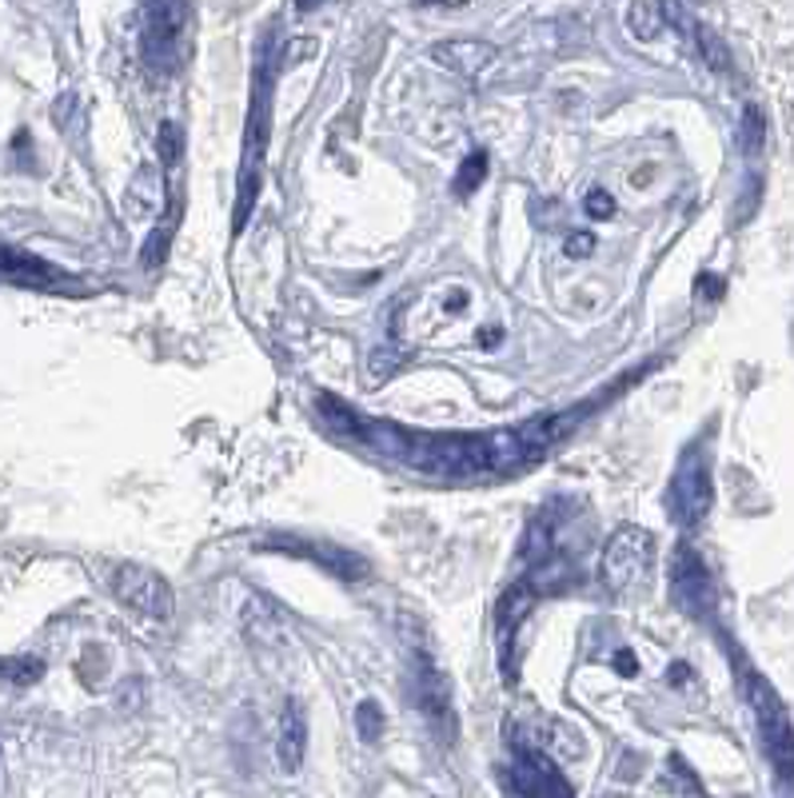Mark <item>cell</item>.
Returning a JSON list of instances; mask_svg holds the SVG:
<instances>
[{
  "instance_id": "30",
  "label": "cell",
  "mask_w": 794,
  "mask_h": 798,
  "mask_svg": "<svg viewBox=\"0 0 794 798\" xmlns=\"http://www.w3.org/2000/svg\"><path fill=\"white\" fill-rule=\"evenodd\" d=\"M683 679H687V663H670L667 683H683Z\"/></svg>"
},
{
  "instance_id": "8",
  "label": "cell",
  "mask_w": 794,
  "mask_h": 798,
  "mask_svg": "<svg viewBox=\"0 0 794 798\" xmlns=\"http://www.w3.org/2000/svg\"><path fill=\"white\" fill-rule=\"evenodd\" d=\"M112 595L125 603L128 611H140L149 619L172 615V587H168V579L149 571V567H120L112 575Z\"/></svg>"
},
{
  "instance_id": "3",
  "label": "cell",
  "mask_w": 794,
  "mask_h": 798,
  "mask_svg": "<svg viewBox=\"0 0 794 798\" xmlns=\"http://www.w3.org/2000/svg\"><path fill=\"white\" fill-rule=\"evenodd\" d=\"M715 504V479H710V459L703 447H687L679 455V467L667 487V516L683 531H695L710 516Z\"/></svg>"
},
{
  "instance_id": "2",
  "label": "cell",
  "mask_w": 794,
  "mask_h": 798,
  "mask_svg": "<svg viewBox=\"0 0 794 798\" xmlns=\"http://www.w3.org/2000/svg\"><path fill=\"white\" fill-rule=\"evenodd\" d=\"M734 675H739V687H743V699L755 714L758 738H763V750L770 759V771H774V783H779V798H794V723L786 707H782L779 691L770 687L767 679L758 675L755 667L734 655Z\"/></svg>"
},
{
  "instance_id": "14",
  "label": "cell",
  "mask_w": 794,
  "mask_h": 798,
  "mask_svg": "<svg viewBox=\"0 0 794 798\" xmlns=\"http://www.w3.org/2000/svg\"><path fill=\"white\" fill-rule=\"evenodd\" d=\"M663 21H667V4H651V0H646V4H631V9H627V33H631L635 40H655L658 33H663Z\"/></svg>"
},
{
  "instance_id": "6",
  "label": "cell",
  "mask_w": 794,
  "mask_h": 798,
  "mask_svg": "<svg viewBox=\"0 0 794 798\" xmlns=\"http://www.w3.org/2000/svg\"><path fill=\"white\" fill-rule=\"evenodd\" d=\"M670 603L691 619H707L715 611V579H710L707 563L699 559V552L691 543L675 547V563H670Z\"/></svg>"
},
{
  "instance_id": "1",
  "label": "cell",
  "mask_w": 794,
  "mask_h": 798,
  "mask_svg": "<svg viewBox=\"0 0 794 798\" xmlns=\"http://www.w3.org/2000/svg\"><path fill=\"white\" fill-rule=\"evenodd\" d=\"M272 85H276V56H264L252 80L248 124H244V148H240V176H236V208H232V232H244L256 208V197L264 188V152L272 132Z\"/></svg>"
},
{
  "instance_id": "15",
  "label": "cell",
  "mask_w": 794,
  "mask_h": 798,
  "mask_svg": "<svg viewBox=\"0 0 794 798\" xmlns=\"http://www.w3.org/2000/svg\"><path fill=\"white\" fill-rule=\"evenodd\" d=\"M52 271L40 264V259H28V256H16L9 248H0V280H13V283H37V280H49Z\"/></svg>"
},
{
  "instance_id": "21",
  "label": "cell",
  "mask_w": 794,
  "mask_h": 798,
  "mask_svg": "<svg viewBox=\"0 0 794 798\" xmlns=\"http://www.w3.org/2000/svg\"><path fill=\"white\" fill-rule=\"evenodd\" d=\"M667 783L679 790V795L687 798H703V783H699V774L687 767V759H679V755H670L667 759Z\"/></svg>"
},
{
  "instance_id": "22",
  "label": "cell",
  "mask_w": 794,
  "mask_h": 798,
  "mask_svg": "<svg viewBox=\"0 0 794 798\" xmlns=\"http://www.w3.org/2000/svg\"><path fill=\"white\" fill-rule=\"evenodd\" d=\"M137 204H128V212H132V216H149V212H156L161 208V200H164V192L161 188H156V176L149 173V168H144V173L137 176Z\"/></svg>"
},
{
  "instance_id": "16",
  "label": "cell",
  "mask_w": 794,
  "mask_h": 798,
  "mask_svg": "<svg viewBox=\"0 0 794 798\" xmlns=\"http://www.w3.org/2000/svg\"><path fill=\"white\" fill-rule=\"evenodd\" d=\"M484 180H487V152L484 148H475V152H468V160L460 164V173H456L451 188H456V197L460 200H468L475 188H484Z\"/></svg>"
},
{
  "instance_id": "31",
  "label": "cell",
  "mask_w": 794,
  "mask_h": 798,
  "mask_svg": "<svg viewBox=\"0 0 794 798\" xmlns=\"http://www.w3.org/2000/svg\"><path fill=\"white\" fill-rule=\"evenodd\" d=\"M496 340H499L496 328H491V332H479V344H496Z\"/></svg>"
},
{
  "instance_id": "17",
  "label": "cell",
  "mask_w": 794,
  "mask_h": 798,
  "mask_svg": "<svg viewBox=\"0 0 794 798\" xmlns=\"http://www.w3.org/2000/svg\"><path fill=\"white\" fill-rule=\"evenodd\" d=\"M0 679H9L13 687H33L44 679V663L37 655H13V659H0Z\"/></svg>"
},
{
  "instance_id": "11",
  "label": "cell",
  "mask_w": 794,
  "mask_h": 798,
  "mask_svg": "<svg viewBox=\"0 0 794 798\" xmlns=\"http://www.w3.org/2000/svg\"><path fill=\"white\" fill-rule=\"evenodd\" d=\"M499 56V49L491 40H439L432 49V61L439 68H451L460 76H479L484 68H491Z\"/></svg>"
},
{
  "instance_id": "10",
  "label": "cell",
  "mask_w": 794,
  "mask_h": 798,
  "mask_svg": "<svg viewBox=\"0 0 794 798\" xmlns=\"http://www.w3.org/2000/svg\"><path fill=\"white\" fill-rule=\"evenodd\" d=\"M539 591L532 587V579H520L515 587H508L496 603V638H499V659H503V679L511 683V635L523 626V619L532 615Z\"/></svg>"
},
{
  "instance_id": "18",
  "label": "cell",
  "mask_w": 794,
  "mask_h": 798,
  "mask_svg": "<svg viewBox=\"0 0 794 798\" xmlns=\"http://www.w3.org/2000/svg\"><path fill=\"white\" fill-rule=\"evenodd\" d=\"M695 45H699V52H703V61H707L715 73H727V68H731V52H727V45L715 37V28L695 25Z\"/></svg>"
},
{
  "instance_id": "12",
  "label": "cell",
  "mask_w": 794,
  "mask_h": 798,
  "mask_svg": "<svg viewBox=\"0 0 794 798\" xmlns=\"http://www.w3.org/2000/svg\"><path fill=\"white\" fill-rule=\"evenodd\" d=\"M304 755H308V719L299 711V702H287L284 719H280V738H276L280 771L296 774L299 767H304Z\"/></svg>"
},
{
  "instance_id": "19",
  "label": "cell",
  "mask_w": 794,
  "mask_h": 798,
  "mask_svg": "<svg viewBox=\"0 0 794 798\" xmlns=\"http://www.w3.org/2000/svg\"><path fill=\"white\" fill-rule=\"evenodd\" d=\"M384 726H387L384 707L375 699H363L360 707H356V731H360L363 743H380V738H384Z\"/></svg>"
},
{
  "instance_id": "4",
  "label": "cell",
  "mask_w": 794,
  "mask_h": 798,
  "mask_svg": "<svg viewBox=\"0 0 794 798\" xmlns=\"http://www.w3.org/2000/svg\"><path fill=\"white\" fill-rule=\"evenodd\" d=\"M140 56L152 73H176L184 64V33L192 4H144L140 9Z\"/></svg>"
},
{
  "instance_id": "28",
  "label": "cell",
  "mask_w": 794,
  "mask_h": 798,
  "mask_svg": "<svg viewBox=\"0 0 794 798\" xmlns=\"http://www.w3.org/2000/svg\"><path fill=\"white\" fill-rule=\"evenodd\" d=\"M703 295L719 300V295H722V280H719V276H699V300H703Z\"/></svg>"
},
{
  "instance_id": "5",
  "label": "cell",
  "mask_w": 794,
  "mask_h": 798,
  "mask_svg": "<svg viewBox=\"0 0 794 798\" xmlns=\"http://www.w3.org/2000/svg\"><path fill=\"white\" fill-rule=\"evenodd\" d=\"M651 567H655V535L646 528L627 523V528H619L607 540V547H603V567H599V571H603L607 591L627 595L631 587L643 583Z\"/></svg>"
},
{
  "instance_id": "9",
  "label": "cell",
  "mask_w": 794,
  "mask_h": 798,
  "mask_svg": "<svg viewBox=\"0 0 794 798\" xmlns=\"http://www.w3.org/2000/svg\"><path fill=\"white\" fill-rule=\"evenodd\" d=\"M415 707L444 743H456V707H451V679L423 655L415 667Z\"/></svg>"
},
{
  "instance_id": "24",
  "label": "cell",
  "mask_w": 794,
  "mask_h": 798,
  "mask_svg": "<svg viewBox=\"0 0 794 798\" xmlns=\"http://www.w3.org/2000/svg\"><path fill=\"white\" fill-rule=\"evenodd\" d=\"M399 364H404V347H396V344L387 347L384 344V347H375V352H372V376H375V380H384V371L392 376Z\"/></svg>"
},
{
  "instance_id": "27",
  "label": "cell",
  "mask_w": 794,
  "mask_h": 798,
  "mask_svg": "<svg viewBox=\"0 0 794 798\" xmlns=\"http://www.w3.org/2000/svg\"><path fill=\"white\" fill-rule=\"evenodd\" d=\"M563 252H567V256H572V259H587V256H591V252H596V236H591V232H575V236H567V244H563Z\"/></svg>"
},
{
  "instance_id": "20",
  "label": "cell",
  "mask_w": 794,
  "mask_h": 798,
  "mask_svg": "<svg viewBox=\"0 0 794 798\" xmlns=\"http://www.w3.org/2000/svg\"><path fill=\"white\" fill-rule=\"evenodd\" d=\"M156 152H161V164L164 168H172V164H180V156H184V128L176 121H164L161 132H156Z\"/></svg>"
},
{
  "instance_id": "25",
  "label": "cell",
  "mask_w": 794,
  "mask_h": 798,
  "mask_svg": "<svg viewBox=\"0 0 794 798\" xmlns=\"http://www.w3.org/2000/svg\"><path fill=\"white\" fill-rule=\"evenodd\" d=\"M584 208L591 220H611V216H615V200H611L607 188H591L584 200Z\"/></svg>"
},
{
  "instance_id": "7",
  "label": "cell",
  "mask_w": 794,
  "mask_h": 798,
  "mask_svg": "<svg viewBox=\"0 0 794 798\" xmlns=\"http://www.w3.org/2000/svg\"><path fill=\"white\" fill-rule=\"evenodd\" d=\"M256 547H264V552H284V555H296V559H308V563L323 567L328 575L335 579H348V583H356V579H368V559L356 552H348V547H340V543H328V540H299V535H268V540H260Z\"/></svg>"
},
{
  "instance_id": "13",
  "label": "cell",
  "mask_w": 794,
  "mask_h": 798,
  "mask_svg": "<svg viewBox=\"0 0 794 798\" xmlns=\"http://www.w3.org/2000/svg\"><path fill=\"white\" fill-rule=\"evenodd\" d=\"M316 407H320V423L332 431V435H340V440H348V443L360 440V416H356L348 404H340L335 395H320Z\"/></svg>"
},
{
  "instance_id": "23",
  "label": "cell",
  "mask_w": 794,
  "mask_h": 798,
  "mask_svg": "<svg viewBox=\"0 0 794 798\" xmlns=\"http://www.w3.org/2000/svg\"><path fill=\"white\" fill-rule=\"evenodd\" d=\"M763 140H767V124H763V112L751 104V109L743 112V148H746V156H758V152H763Z\"/></svg>"
},
{
  "instance_id": "29",
  "label": "cell",
  "mask_w": 794,
  "mask_h": 798,
  "mask_svg": "<svg viewBox=\"0 0 794 798\" xmlns=\"http://www.w3.org/2000/svg\"><path fill=\"white\" fill-rule=\"evenodd\" d=\"M615 671L631 679L635 671H639V667H635V655H631V651H619V655H615Z\"/></svg>"
},
{
  "instance_id": "26",
  "label": "cell",
  "mask_w": 794,
  "mask_h": 798,
  "mask_svg": "<svg viewBox=\"0 0 794 798\" xmlns=\"http://www.w3.org/2000/svg\"><path fill=\"white\" fill-rule=\"evenodd\" d=\"M316 49H320V45H316V40H311V37L292 40V45H287V49L280 52L276 61H280V64H304V61H308V56H316Z\"/></svg>"
}]
</instances>
